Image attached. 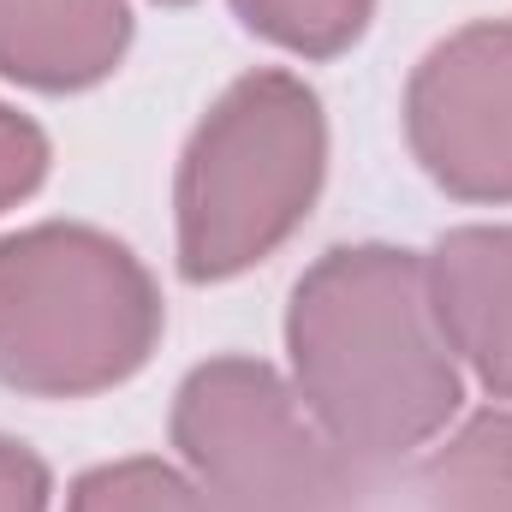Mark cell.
<instances>
[{"instance_id": "6da1fadb", "label": "cell", "mask_w": 512, "mask_h": 512, "mask_svg": "<svg viewBox=\"0 0 512 512\" xmlns=\"http://www.w3.org/2000/svg\"><path fill=\"white\" fill-rule=\"evenodd\" d=\"M286 370L352 471L411 459L465 405V370L435 316L429 268L405 245H334L298 274Z\"/></svg>"}, {"instance_id": "7a4b0ae2", "label": "cell", "mask_w": 512, "mask_h": 512, "mask_svg": "<svg viewBox=\"0 0 512 512\" xmlns=\"http://www.w3.org/2000/svg\"><path fill=\"white\" fill-rule=\"evenodd\" d=\"M328 179V120L298 72L256 66L197 120L173 179V251L191 286L233 280L280 251Z\"/></svg>"}, {"instance_id": "3957f363", "label": "cell", "mask_w": 512, "mask_h": 512, "mask_svg": "<svg viewBox=\"0 0 512 512\" xmlns=\"http://www.w3.org/2000/svg\"><path fill=\"white\" fill-rule=\"evenodd\" d=\"M149 268L102 227L36 221L0 239V387L90 399L131 382L161 340Z\"/></svg>"}, {"instance_id": "277c9868", "label": "cell", "mask_w": 512, "mask_h": 512, "mask_svg": "<svg viewBox=\"0 0 512 512\" xmlns=\"http://www.w3.org/2000/svg\"><path fill=\"white\" fill-rule=\"evenodd\" d=\"M179 465L221 512H358V471L262 358H209L173 393Z\"/></svg>"}, {"instance_id": "5b68a950", "label": "cell", "mask_w": 512, "mask_h": 512, "mask_svg": "<svg viewBox=\"0 0 512 512\" xmlns=\"http://www.w3.org/2000/svg\"><path fill=\"white\" fill-rule=\"evenodd\" d=\"M405 143L447 197L512 203V18H477L417 60Z\"/></svg>"}, {"instance_id": "8992f818", "label": "cell", "mask_w": 512, "mask_h": 512, "mask_svg": "<svg viewBox=\"0 0 512 512\" xmlns=\"http://www.w3.org/2000/svg\"><path fill=\"white\" fill-rule=\"evenodd\" d=\"M423 268L459 370H471L489 399L512 405V221L447 227Z\"/></svg>"}, {"instance_id": "52a82bcc", "label": "cell", "mask_w": 512, "mask_h": 512, "mask_svg": "<svg viewBox=\"0 0 512 512\" xmlns=\"http://www.w3.org/2000/svg\"><path fill=\"white\" fill-rule=\"evenodd\" d=\"M131 48L126 0H0V78L72 96L102 78Z\"/></svg>"}, {"instance_id": "ba28073f", "label": "cell", "mask_w": 512, "mask_h": 512, "mask_svg": "<svg viewBox=\"0 0 512 512\" xmlns=\"http://www.w3.org/2000/svg\"><path fill=\"white\" fill-rule=\"evenodd\" d=\"M423 512H512V411H477L417 471Z\"/></svg>"}, {"instance_id": "9c48e42d", "label": "cell", "mask_w": 512, "mask_h": 512, "mask_svg": "<svg viewBox=\"0 0 512 512\" xmlns=\"http://www.w3.org/2000/svg\"><path fill=\"white\" fill-rule=\"evenodd\" d=\"M233 12L251 36L298 60H334L370 30L376 0H233Z\"/></svg>"}, {"instance_id": "30bf717a", "label": "cell", "mask_w": 512, "mask_h": 512, "mask_svg": "<svg viewBox=\"0 0 512 512\" xmlns=\"http://www.w3.org/2000/svg\"><path fill=\"white\" fill-rule=\"evenodd\" d=\"M66 512H221L209 489L167 459H114L72 483Z\"/></svg>"}, {"instance_id": "8fae6325", "label": "cell", "mask_w": 512, "mask_h": 512, "mask_svg": "<svg viewBox=\"0 0 512 512\" xmlns=\"http://www.w3.org/2000/svg\"><path fill=\"white\" fill-rule=\"evenodd\" d=\"M48 179V131L12 102H0V215L18 209Z\"/></svg>"}, {"instance_id": "7c38bea8", "label": "cell", "mask_w": 512, "mask_h": 512, "mask_svg": "<svg viewBox=\"0 0 512 512\" xmlns=\"http://www.w3.org/2000/svg\"><path fill=\"white\" fill-rule=\"evenodd\" d=\"M48 495H54L48 465L24 441L0 435V512H48Z\"/></svg>"}, {"instance_id": "4fadbf2b", "label": "cell", "mask_w": 512, "mask_h": 512, "mask_svg": "<svg viewBox=\"0 0 512 512\" xmlns=\"http://www.w3.org/2000/svg\"><path fill=\"white\" fill-rule=\"evenodd\" d=\"M161 6H185V0H161Z\"/></svg>"}]
</instances>
